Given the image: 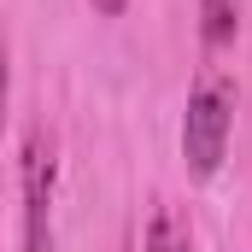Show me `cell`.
I'll return each instance as SVG.
<instances>
[{"instance_id": "6da1fadb", "label": "cell", "mask_w": 252, "mask_h": 252, "mask_svg": "<svg viewBox=\"0 0 252 252\" xmlns=\"http://www.w3.org/2000/svg\"><path fill=\"white\" fill-rule=\"evenodd\" d=\"M229 88L223 82H199L188 94V118H182V158H188V176H217L223 164V147H229Z\"/></svg>"}, {"instance_id": "7a4b0ae2", "label": "cell", "mask_w": 252, "mask_h": 252, "mask_svg": "<svg viewBox=\"0 0 252 252\" xmlns=\"http://www.w3.org/2000/svg\"><path fill=\"white\" fill-rule=\"evenodd\" d=\"M53 153L41 135L24 141V252H53Z\"/></svg>"}, {"instance_id": "3957f363", "label": "cell", "mask_w": 252, "mask_h": 252, "mask_svg": "<svg viewBox=\"0 0 252 252\" xmlns=\"http://www.w3.org/2000/svg\"><path fill=\"white\" fill-rule=\"evenodd\" d=\"M235 0H205V24H199V35H205V47L217 53V47H229L235 41Z\"/></svg>"}, {"instance_id": "277c9868", "label": "cell", "mask_w": 252, "mask_h": 252, "mask_svg": "<svg viewBox=\"0 0 252 252\" xmlns=\"http://www.w3.org/2000/svg\"><path fill=\"white\" fill-rule=\"evenodd\" d=\"M147 252H188V241H182V229L158 211L153 217V229H147Z\"/></svg>"}, {"instance_id": "5b68a950", "label": "cell", "mask_w": 252, "mask_h": 252, "mask_svg": "<svg viewBox=\"0 0 252 252\" xmlns=\"http://www.w3.org/2000/svg\"><path fill=\"white\" fill-rule=\"evenodd\" d=\"M6 94H12V64H6V35H0V135H6Z\"/></svg>"}, {"instance_id": "8992f818", "label": "cell", "mask_w": 252, "mask_h": 252, "mask_svg": "<svg viewBox=\"0 0 252 252\" xmlns=\"http://www.w3.org/2000/svg\"><path fill=\"white\" fill-rule=\"evenodd\" d=\"M94 12H106V18H118V12H124V0H94Z\"/></svg>"}]
</instances>
